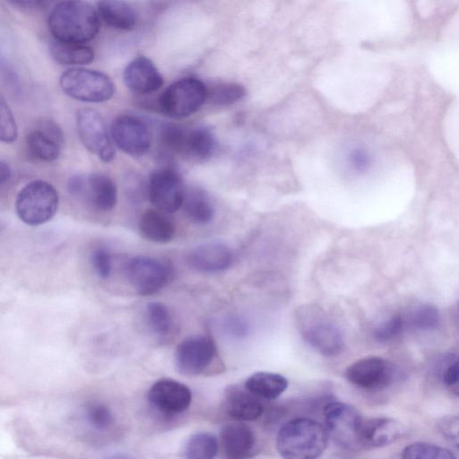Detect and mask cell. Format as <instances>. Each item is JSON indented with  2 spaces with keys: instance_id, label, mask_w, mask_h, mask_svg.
<instances>
[{
  "instance_id": "ab89813d",
  "label": "cell",
  "mask_w": 459,
  "mask_h": 459,
  "mask_svg": "<svg viewBox=\"0 0 459 459\" xmlns=\"http://www.w3.org/2000/svg\"><path fill=\"white\" fill-rule=\"evenodd\" d=\"M224 329L230 336L241 338L247 334L248 325L239 316H231L224 323Z\"/></svg>"
},
{
  "instance_id": "cb8c5ba5",
  "label": "cell",
  "mask_w": 459,
  "mask_h": 459,
  "mask_svg": "<svg viewBox=\"0 0 459 459\" xmlns=\"http://www.w3.org/2000/svg\"><path fill=\"white\" fill-rule=\"evenodd\" d=\"M98 11L105 22L113 28L129 30L136 24V13L126 0H98Z\"/></svg>"
},
{
  "instance_id": "277c9868",
  "label": "cell",
  "mask_w": 459,
  "mask_h": 459,
  "mask_svg": "<svg viewBox=\"0 0 459 459\" xmlns=\"http://www.w3.org/2000/svg\"><path fill=\"white\" fill-rule=\"evenodd\" d=\"M58 204L56 189L50 183L37 179L20 190L15 200V211L25 224L39 226L55 216Z\"/></svg>"
},
{
  "instance_id": "b9f144b4",
  "label": "cell",
  "mask_w": 459,
  "mask_h": 459,
  "mask_svg": "<svg viewBox=\"0 0 459 459\" xmlns=\"http://www.w3.org/2000/svg\"><path fill=\"white\" fill-rule=\"evenodd\" d=\"M85 176L74 175L72 176L67 183V188L70 195L75 198L80 199L84 188Z\"/></svg>"
},
{
  "instance_id": "5bb4252c",
  "label": "cell",
  "mask_w": 459,
  "mask_h": 459,
  "mask_svg": "<svg viewBox=\"0 0 459 459\" xmlns=\"http://www.w3.org/2000/svg\"><path fill=\"white\" fill-rule=\"evenodd\" d=\"M64 141L60 126L53 120L43 119L28 133L26 148L31 158L51 162L59 157Z\"/></svg>"
},
{
  "instance_id": "f546056e",
  "label": "cell",
  "mask_w": 459,
  "mask_h": 459,
  "mask_svg": "<svg viewBox=\"0 0 459 459\" xmlns=\"http://www.w3.org/2000/svg\"><path fill=\"white\" fill-rule=\"evenodd\" d=\"M145 316L149 328L158 337H166L173 327V319L169 308L160 302H150L146 306Z\"/></svg>"
},
{
  "instance_id": "7a4b0ae2",
  "label": "cell",
  "mask_w": 459,
  "mask_h": 459,
  "mask_svg": "<svg viewBox=\"0 0 459 459\" xmlns=\"http://www.w3.org/2000/svg\"><path fill=\"white\" fill-rule=\"evenodd\" d=\"M297 329L303 340L325 357L338 356L344 348V338L330 315L319 305L307 303L294 312Z\"/></svg>"
},
{
  "instance_id": "9c48e42d",
  "label": "cell",
  "mask_w": 459,
  "mask_h": 459,
  "mask_svg": "<svg viewBox=\"0 0 459 459\" xmlns=\"http://www.w3.org/2000/svg\"><path fill=\"white\" fill-rule=\"evenodd\" d=\"M79 137L84 147L103 162L114 160L116 151L102 117L96 110L83 108L76 113Z\"/></svg>"
},
{
  "instance_id": "3957f363",
  "label": "cell",
  "mask_w": 459,
  "mask_h": 459,
  "mask_svg": "<svg viewBox=\"0 0 459 459\" xmlns=\"http://www.w3.org/2000/svg\"><path fill=\"white\" fill-rule=\"evenodd\" d=\"M327 443L328 433L318 421L299 417L281 426L276 438V448L284 458L313 459L324 453Z\"/></svg>"
},
{
  "instance_id": "44dd1931",
  "label": "cell",
  "mask_w": 459,
  "mask_h": 459,
  "mask_svg": "<svg viewBox=\"0 0 459 459\" xmlns=\"http://www.w3.org/2000/svg\"><path fill=\"white\" fill-rule=\"evenodd\" d=\"M227 413L238 421H253L259 419L264 411L261 399L249 393L245 387L232 386L225 394Z\"/></svg>"
},
{
  "instance_id": "6da1fadb",
  "label": "cell",
  "mask_w": 459,
  "mask_h": 459,
  "mask_svg": "<svg viewBox=\"0 0 459 459\" xmlns=\"http://www.w3.org/2000/svg\"><path fill=\"white\" fill-rule=\"evenodd\" d=\"M100 19L95 9L83 0H64L48 18V27L56 40L82 44L99 32Z\"/></svg>"
},
{
  "instance_id": "9a60e30c",
  "label": "cell",
  "mask_w": 459,
  "mask_h": 459,
  "mask_svg": "<svg viewBox=\"0 0 459 459\" xmlns=\"http://www.w3.org/2000/svg\"><path fill=\"white\" fill-rule=\"evenodd\" d=\"M148 400L159 412L173 416L188 409L192 393L183 383L171 378H161L151 386Z\"/></svg>"
},
{
  "instance_id": "d6a6232c",
  "label": "cell",
  "mask_w": 459,
  "mask_h": 459,
  "mask_svg": "<svg viewBox=\"0 0 459 459\" xmlns=\"http://www.w3.org/2000/svg\"><path fill=\"white\" fill-rule=\"evenodd\" d=\"M246 89L238 82H222L207 88V100L214 105H230L246 95Z\"/></svg>"
},
{
  "instance_id": "60d3db41",
  "label": "cell",
  "mask_w": 459,
  "mask_h": 459,
  "mask_svg": "<svg viewBox=\"0 0 459 459\" xmlns=\"http://www.w3.org/2000/svg\"><path fill=\"white\" fill-rule=\"evenodd\" d=\"M440 430L455 446L458 445V417H448L440 422Z\"/></svg>"
},
{
  "instance_id": "603a6c76",
  "label": "cell",
  "mask_w": 459,
  "mask_h": 459,
  "mask_svg": "<svg viewBox=\"0 0 459 459\" xmlns=\"http://www.w3.org/2000/svg\"><path fill=\"white\" fill-rule=\"evenodd\" d=\"M244 387L260 399L278 398L288 387V380L281 374L259 371L249 376Z\"/></svg>"
},
{
  "instance_id": "1f68e13d",
  "label": "cell",
  "mask_w": 459,
  "mask_h": 459,
  "mask_svg": "<svg viewBox=\"0 0 459 459\" xmlns=\"http://www.w3.org/2000/svg\"><path fill=\"white\" fill-rule=\"evenodd\" d=\"M435 374L439 381L455 395L458 394V358L455 353H447L437 359Z\"/></svg>"
},
{
  "instance_id": "d590c367",
  "label": "cell",
  "mask_w": 459,
  "mask_h": 459,
  "mask_svg": "<svg viewBox=\"0 0 459 459\" xmlns=\"http://www.w3.org/2000/svg\"><path fill=\"white\" fill-rule=\"evenodd\" d=\"M85 419L91 428L103 431L110 428L114 417L110 409L100 403H90L84 410Z\"/></svg>"
},
{
  "instance_id": "7c38bea8",
  "label": "cell",
  "mask_w": 459,
  "mask_h": 459,
  "mask_svg": "<svg viewBox=\"0 0 459 459\" xmlns=\"http://www.w3.org/2000/svg\"><path fill=\"white\" fill-rule=\"evenodd\" d=\"M395 376L394 365L379 356H367L351 363L345 370L347 380L368 391L387 387Z\"/></svg>"
},
{
  "instance_id": "74e56055",
  "label": "cell",
  "mask_w": 459,
  "mask_h": 459,
  "mask_svg": "<svg viewBox=\"0 0 459 459\" xmlns=\"http://www.w3.org/2000/svg\"><path fill=\"white\" fill-rule=\"evenodd\" d=\"M91 265L96 274L101 279H108L112 272V257L104 247H95L91 255Z\"/></svg>"
},
{
  "instance_id": "484cf974",
  "label": "cell",
  "mask_w": 459,
  "mask_h": 459,
  "mask_svg": "<svg viewBox=\"0 0 459 459\" xmlns=\"http://www.w3.org/2000/svg\"><path fill=\"white\" fill-rule=\"evenodd\" d=\"M215 146V136L208 127L187 130L182 156L195 161H203L212 156Z\"/></svg>"
},
{
  "instance_id": "83f0119b",
  "label": "cell",
  "mask_w": 459,
  "mask_h": 459,
  "mask_svg": "<svg viewBox=\"0 0 459 459\" xmlns=\"http://www.w3.org/2000/svg\"><path fill=\"white\" fill-rule=\"evenodd\" d=\"M406 327L415 331L429 332L438 327L441 316L438 309L432 304L416 305L403 315Z\"/></svg>"
},
{
  "instance_id": "7bdbcfd3",
  "label": "cell",
  "mask_w": 459,
  "mask_h": 459,
  "mask_svg": "<svg viewBox=\"0 0 459 459\" xmlns=\"http://www.w3.org/2000/svg\"><path fill=\"white\" fill-rule=\"evenodd\" d=\"M12 178V169L9 165L0 160V187L4 186L6 183L10 181Z\"/></svg>"
},
{
  "instance_id": "ac0fdd59",
  "label": "cell",
  "mask_w": 459,
  "mask_h": 459,
  "mask_svg": "<svg viewBox=\"0 0 459 459\" xmlns=\"http://www.w3.org/2000/svg\"><path fill=\"white\" fill-rule=\"evenodd\" d=\"M117 191L113 179L103 173H91L85 177L80 200L101 212H110L117 204Z\"/></svg>"
},
{
  "instance_id": "ffe728a7",
  "label": "cell",
  "mask_w": 459,
  "mask_h": 459,
  "mask_svg": "<svg viewBox=\"0 0 459 459\" xmlns=\"http://www.w3.org/2000/svg\"><path fill=\"white\" fill-rule=\"evenodd\" d=\"M403 433V426L396 420L381 417L364 419L360 440L363 449L383 447L392 444Z\"/></svg>"
},
{
  "instance_id": "2e32d148",
  "label": "cell",
  "mask_w": 459,
  "mask_h": 459,
  "mask_svg": "<svg viewBox=\"0 0 459 459\" xmlns=\"http://www.w3.org/2000/svg\"><path fill=\"white\" fill-rule=\"evenodd\" d=\"M232 260L230 247L219 241L201 243L193 247L186 256L188 264L203 273L223 271L230 266Z\"/></svg>"
},
{
  "instance_id": "e575fe53",
  "label": "cell",
  "mask_w": 459,
  "mask_h": 459,
  "mask_svg": "<svg viewBox=\"0 0 459 459\" xmlns=\"http://www.w3.org/2000/svg\"><path fill=\"white\" fill-rule=\"evenodd\" d=\"M405 328L403 315L397 313L377 324L373 330V336L379 342H389L398 338Z\"/></svg>"
},
{
  "instance_id": "30bf717a",
  "label": "cell",
  "mask_w": 459,
  "mask_h": 459,
  "mask_svg": "<svg viewBox=\"0 0 459 459\" xmlns=\"http://www.w3.org/2000/svg\"><path fill=\"white\" fill-rule=\"evenodd\" d=\"M217 357L213 340L205 334H197L184 339L175 350L178 369L186 376L204 373Z\"/></svg>"
},
{
  "instance_id": "f1b7e54d",
  "label": "cell",
  "mask_w": 459,
  "mask_h": 459,
  "mask_svg": "<svg viewBox=\"0 0 459 459\" xmlns=\"http://www.w3.org/2000/svg\"><path fill=\"white\" fill-rule=\"evenodd\" d=\"M219 443L217 437L209 432L193 434L186 440L183 455L189 459H212L218 453Z\"/></svg>"
},
{
  "instance_id": "7402d4cb",
  "label": "cell",
  "mask_w": 459,
  "mask_h": 459,
  "mask_svg": "<svg viewBox=\"0 0 459 459\" xmlns=\"http://www.w3.org/2000/svg\"><path fill=\"white\" fill-rule=\"evenodd\" d=\"M139 230L145 239L160 244L171 241L176 233L173 221L165 212L158 209H149L143 212Z\"/></svg>"
},
{
  "instance_id": "836d02e7",
  "label": "cell",
  "mask_w": 459,
  "mask_h": 459,
  "mask_svg": "<svg viewBox=\"0 0 459 459\" xmlns=\"http://www.w3.org/2000/svg\"><path fill=\"white\" fill-rule=\"evenodd\" d=\"M402 457L404 459H455L456 456L448 449L425 442L412 443L403 448Z\"/></svg>"
},
{
  "instance_id": "ba28073f",
  "label": "cell",
  "mask_w": 459,
  "mask_h": 459,
  "mask_svg": "<svg viewBox=\"0 0 459 459\" xmlns=\"http://www.w3.org/2000/svg\"><path fill=\"white\" fill-rule=\"evenodd\" d=\"M171 266L160 259L137 255L131 258L126 266L130 285L142 296L154 294L167 285L171 279Z\"/></svg>"
},
{
  "instance_id": "52a82bcc",
  "label": "cell",
  "mask_w": 459,
  "mask_h": 459,
  "mask_svg": "<svg viewBox=\"0 0 459 459\" xmlns=\"http://www.w3.org/2000/svg\"><path fill=\"white\" fill-rule=\"evenodd\" d=\"M326 431L342 448L350 451L363 449L360 440L364 418L353 406L333 402L324 409Z\"/></svg>"
},
{
  "instance_id": "d6986e66",
  "label": "cell",
  "mask_w": 459,
  "mask_h": 459,
  "mask_svg": "<svg viewBox=\"0 0 459 459\" xmlns=\"http://www.w3.org/2000/svg\"><path fill=\"white\" fill-rule=\"evenodd\" d=\"M124 82L132 91L148 94L159 90L163 83V79L150 59L138 56L126 67Z\"/></svg>"
},
{
  "instance_id": "4fadbf2b",
  "label": "cell",
  "mask_w": 459,
  "mask_h": 459,
  "mask_svg": "<svg viewBox=\"0 0 459 459\" xmlns=\"http://www.w3.org/2000/svg\"><path fill=\"white\" fill-rule=\"evenodd\" d=\"M114 143L124 152L139 157L151 148L152 134L147 125L139 117L121 115L114 119L110 128Z\"/></svg>"
},
{
  "instance_id": "8992f818",
  "label": "cell",
  "mask_w": 459,
  "mask_h": 459,
  "mask_svg": "<svg viewBox=\"0 0 459 459\" xmlns=\"http://www.w3.org/2000/svg\"><path fill=\"white\" fill-rule=\"evenodd\" d=\"M59 83L69 97L85 102H104L112 98L115 87L105 74L84 68L69 69L63 73Z\"/></svg>"
},
{
  "instance_id": "d4e9b609",
  "label": "cell",
  "mask_w": 459,
  "mask_h": 459,
  "mask_svg": "<svg viewBox=\"0 0 459 459\" xmlns=\"http://www.w3.org/2000/svg\"><path fill=\"white\" fill-rule=\"evenodd\" d=\"M182 206L186 216L193 223L204 225L213 219L214 207L204 190L199 188L186 190Z\"/></svg>"
},
{
  "instance_id": "5b68a950",
  "label": "cell",
  "mask_w": 459,
  "mask_h": 459,
  "mask_svg": "<svg viewBox=\"0 0 459 459\" xmlns=\"http://www.w3.org/2000/svg\"><path fill=\"white\" fill-rule=\"evenodd\" d=\"M207 100V87L199 79L186 77L169 85L160 96L158 105L162 113L174 118L187 117Z\"/></svg>"
},
{
  "instance_id": "ee69618b",
  "label": "cell",
  "mask_w": 459,
  "mask_h": 459,
  "mask_svg": "<svg viewBox=\"0 0 459 459\" xmlns=\"http://www.w3.org/2000/svg\"><path fill=\"white\" fill-rule=\"evenodd\" d=\"M13 4L23 7H30L37 5L39 3L41 2V0H9Z\"/></svg>"
},
{
  "instance_id": "4dcf8cb0",
  "label": "cell",
  "mask_w": 459,
  "mask_h": 459,
  "mask_svg": "<svg viewBox=\"0 0 459 459\" xmlns=\"http://www.w3.org/2000/svg\"><path fill=\"white\" fill-rule=\"evenodd\" d=\"M187 130L174 123L162 125L159 134L160 147L170 154L183 155Z\"/></svg>"
},
{
  "instance_id": "8fae6325",
  "label": "cell",
  "mask_w": 459,
  "mask_h": 459,
  "mask_svg": "<svg viewBox=\"0 0 459 459\" xmlns=\"http://www.w3.org/2000/svg\"><path fill=\"white\" fill-rule=\"evenodd\" d=\"M185 188L180 175L174 169L165 167L152 172L148 183V196L156 209L174 212L181 206Z\"/></svg>"
},
{
  "instance_id": "f35d334b",
  "label": "cell",
  "mask_w": 459,
  "mask_h": 459,
  "mask_svg": "<svg viewBox=\"0 0 459 459\" xmlns=\"http://www.w3.org/2000/svg\"><path fill=\"white\" fill-rule=\"evenodd\" d=\"M347 162L352 171L364 173L370 167L371 158L367 149L355 146L349 151Z\"/></svg>"
},
{
  "instance_id": "4316f807",
  "label": "cell",
  "mask_w": 459,
  "mask_h": 459,
  "mask_svg": "<svg viewBox=\"0 0 459 459\" xmlns=\"http://www.w3.org/2000/svg\"><path fill=\"white\" fill-rule=\"evenodd\" d=\"M52 57L62 65H86L94 59V52L82 44L67 43L56 40L50 44Z\"/></svg>"
},
{
  "instance_id": "e0dca14e",
  "label": "cell",
  "mask_w": 459,
  "mask_h": 459,
  "mask_svg": "<svg viewBox=\"0 0 459 459\" xmlns=\"http://www.w3.org/2000/svg\"><path fill=\"white\" fill-rule=\"evenodd\" d=\"M221 444L226 457L243 459L254 455L257 440L253 429L240 421L227 424L222 428Z\"/></svg>"
},
{
  "instance_id": "8d00e7d4",
  "label": "cell",
  "mask_w": 459,
  "mask_h": 459,
  "mask_svg": "<svg viewBox=\"0 0 459 459\" xmlns=\"http://www.w3.org/2000/svg\"><path fill=\"white\" fill-rule=\"evenodd\" d=\"M17 134V125L13 112L5 98L0 93V142L13 143Z\"/></svg>"
}]
</instances>
